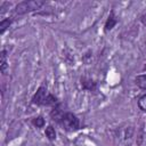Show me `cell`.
<instances>
[{"mask_svg":"<svg viewBox=\"0 0 146 146\" xmlns=\"http://www.w3.org/2000/svg\"><path fill=\"white\" fill-rule=\"evenodd\" d=\"M44 5V1H39V0H30V1H23L19 2L16 8H15V14L23 15L30 11H34L36 9H40Z\"/></svg>","mask_w":146,"mask_h":146,"instance_id":"cell-1","label":"cell"},{"mask_svg":"<svg viewBox=\"0 0 146 146\" xmlns=\"http://www.w3.org/2000/svg\"><path fill=\"white\" fill-rule=\"evenodd\" d=\"M62 124H63V127L66 130L73 131V130L79 129L80 121H79V119L74 114H72V113H65L63 115V117H62Z\"/></svg>","mask_w":146,"mask_h":146,"instance_id":"cell-2","label":"cell"},{"mask_svg":"<svg viewBox=\"0 0 146 146\" xmlns=\"http://www.w3.org/2000/svg\"><path fill=\"white\" fill-rule=\"evenodd\" d=\"M47 96H48L47 89H46L44 87H40V88L36 90V92L34 94V96H33V98H32V103H33V104H36V105H41V104L44 103Z\"/></svg>","mask_w":146,"mask_h":146,"instance_id":"cell-3","label":"cell"},{"mask_svg":"<svg viewBox=\"0 0 146 146\" xmlns=\"http://www.w3.org/2000/svg\"><path fill=\"white\" fill-rule=\"evenodd\" d=\"M116 18H115V16H114V14L113 13H111V15L108 16V18H107V21H106V23H105V31L107 32V31H111L114 26H115V24H116Z\"/></svg>","mask_w":146,"mask_h":146,"instance_id":"cell-4","label":"cell"},{"mask_svg":"<svg viewBox=\"0 0 146 146\" xmlns=\"http://www.w3.org/2000/svg\"><path fill=\"white\" fill-rule=\"evenodd\" d=\"M135 82H136V84H137L140 89L146 90V74H144V75H138V76L135 79Z\"/></svg>","mask_w":146,"mask_h":146,"instance_id":"cell-5","label":"cell"},{"mask_svg":"<svg viewBox=\"0 0 146 146\" xmlns=\"http://www.w3.org/2000/svg\"><path fill=\"white\" fill-rule=\"evenodd\" d=\"M0 60H1V65H0V68H1V72L5 74L6 73V70H7V55H6V50H2L1 51V55H0Z\"/></svg>","mask_w":146,"mask_h":146,"instance_id":"cell-6","label":"cell"},{"mask_svg":"<svg viewBox=\"0 0 146 146\" xmlns=\"http://www.w3.org/2000/svg\"><path fill=\"white\" fill-rule=\"evenodd\" d=\"M50 115H51L52 120L58 121V122H62V117H63V115H64V114L62 113V111H60L58 107H56V108H54V110L51 111Z\"/></svg>","mask_w":146,"mask_h":146,"instance_id":"cell-7","label":"cell"},{"mask_svg":"<svg viewBox=\"0 0 146 146\" xmlns=\"http://www.w3.org/2000/svg\"><path fill=\"white\" fill-rule=\"evenodd\" d=\"M10 24H11V19H9V18L2 19V21L0 22V33L3 34V32L10 26Z\"/></svg>","mask_w":146,"mask_h":146,"instance_id":"cell-8","label":"cell"},{"mask_svg":"<svg viewBox=\"0 0 146 146\" xmlns=\"http://www.w3.org/2000/svg\"><path fill=\"white\" fill-rule=\"evenodd\" d=\"M46 136H47L48 139H50V140H55V139H56V131H55V129H54L51 125H49V127L46 129Z\"/></svg>","mask_w":146,"mask_h":146,"instance_id":"cell-9","label":"cell"},{"mask_svg":"<svg viewBox=\"0 0 146 146\" xmlns=\"http://www.w3.org/2000/svg\"><path fill=\"white\" fill-rule=\"evenodd\" d=\"M82 86H83V88L87 89V90H92V89H95V87H96L95 82L91 81V80H83Z\"/></svg>","mask_w":146,"mask_h":146,"instance_id":"cell-10","label":"cell"},{"mask_svg":"<svg viewBox=\"0 0 146 146\" xmlns=\"http://www.w3.org/2000/svg\"><path fill=\"white\" fill-rule=\"evenodd\" d=\"M138 107L141 111H146V94L143 95L139 99H138Z\"/></svg>","mask_w":146,"mask_h":146,"instance_id":"cell-11","label":"cell"},{"mask_svg":"<svg viewBox=\"0 0 146 146\" xmlns=\"http://www.w3.org/2000/svg\"><path fill=\"white\" fill-rule=\"evenodd\" d=\"M56 103H57V99H56V97H54L52 95L48 94V96H47V98H46V100H44L43 105H55Z\"/></svg>","mask_w":146,"mask_h":146,"instance_id":"cell-12","label":"cell"},{"mask_svg":"<svg viewBox=\"0 0 146 146\" xmlns=\"http://www.w3.org/2000/svg\"><path fill=\"white\" fill-rule=\"evenodd\" d=\"M33 124H34L36 128H42V127L44 125V120H43V117H41V116L35 117V119L33 120Z\"/></svg>","mask_w":146,"mask_h":146,"instance_id":"cell-13","label":"cell"},{"mask_svg":"<svg viewBox=\"0 0 146 146\" xmlns=\"http://www.w3.org/2000/svg\"><path fill=\"white\" fill-rule=\"evenodd\" d=\"M141 23L146 26V15H143V16H141Z\"/></svg>","mask_w":146,"mask_h":146,"instance_id":"cell-14","label":"cell"}]
</instances>
